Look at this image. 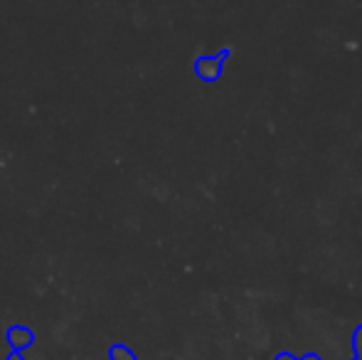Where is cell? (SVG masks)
<instances>
[{
  "instance_id": "1",
  "label": "cell",
  "mask_w": 362,
  "mask_h": 360,
  "mask_svg": "<svg viewBox=\"0 0 362 360\" xmlns=\"http://www.w3.org/2000/svg\"><path fill=\"white\" fill-rule=\"evenodd\" d=\"M8 343H10V348H13V351L23 353L25 348H30L35 343V333L30 331V328H25V326H13L8 331Z\"/></svg>"
},
{
  "instance_id": "2",
  "label": "cell",
  "mask_w": 362,
  "mask_h": 360,
  "mask_svg": "<svg viewBox=\"0 0 362 360\" xmlns=\"http://www.w3.org/2000/svg\"><path fill=\"white\" fill-rule=\"evenodd\" d=\"M195 72L200 74L205 82H215L222 72V59L219 57H200L195 64Z\"/></svg>"
},
{
  "instance_id": "3",
  "label": "cell",
  "mask_w": 362,
  "mask_h": 360,
  "mask_svg": "<svg viewBox=\"0 0 362 360\" xmlns=\"http://www.w3.org/2000/svg\"><path fill=\"white\" fill-rule=\"evenodd\" d=\"M109 358H111V360H136V356H134V353H131L126 346H114V348L109 351Z\"/></svg>"
},
{
  "instance_id": "4",
  "label": "cell",
  "mask_w": 362,
  "mask_h": 360,
  "mask_svg": "<svg viewBox=\"0 0 362 360\" xmlns=\"http://www.w3.org/2000/svg\"><path fill=\"white\" fill-rule=\"evenodd\" d=\"M355 348H358V360H362V331L358 333V338H355Z\"/></svg>"
},
{
  "instance_id": "5",
  "label": "cell",
  "mask_w": 362,
  "mask_h": 360,
  "mask_svg": "<svg viewBox=\"0 0 362 360\" xmlns=\"http://www.w3.org/2000/svg\"><path fill=\"white\" fill-rule=\"evenodd\" d=\"M5 360H25V358H23V353L13 351V353H10V356H8V358H5Z\"/></svg>"
}]
</instances>
